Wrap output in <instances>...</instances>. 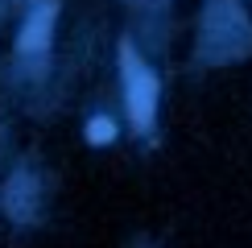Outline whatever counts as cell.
Wrapping results in <instances>:
<instances>
[{
	"label": "cell",
	"mask_w": 252,
	"mask_h": 248,
	"mask_svg": "<svg viewBox=\"0 0 252 248\" xmlns=\"http://www.w3.org/2000/svg\"><path fill=\"white\" fill-rule=\"evenodd\" d=\"M124 70H128V112H132V120H136V128H145L153 116V99H157V83L149 70H141L136 66V58H132V50L124 46Z\"/></svg>",
	"instance_id": "6da1fadb"
},
{
	"label": "cell",
	"mask_w": 252,
	"mask_h": 248,
	"mask_svg": "<svg viewBox=\"0 0 252 248\" xmlns=\"http://www.w3.org/2000/svg\"><path fill=\"white\" fill-rule=\"evenodd\" d=\"M50 25H54V8H41V13L29 17V25L21 29V41L17 46L25 50V54H33V50H41L50 41Z\"/></svg>",
	"instance_id": "7a4b0ae2"
},
{
	"label": "cell",
	"mask_w": 252,
	"mask_h": 248,
	"mask_svg": "<svg viewBox=\"0 0 252 248\" xmlns=\"http://www.w3.org/2000/svg\"><path fill=\"white\" fill-rule=\"evenodd\" d=\"M87 137L91 141H112V137H116V128H112V120H91V128H87Z\"/></svg>",
	"instance_id": "3957f363"
}]
</instances>
